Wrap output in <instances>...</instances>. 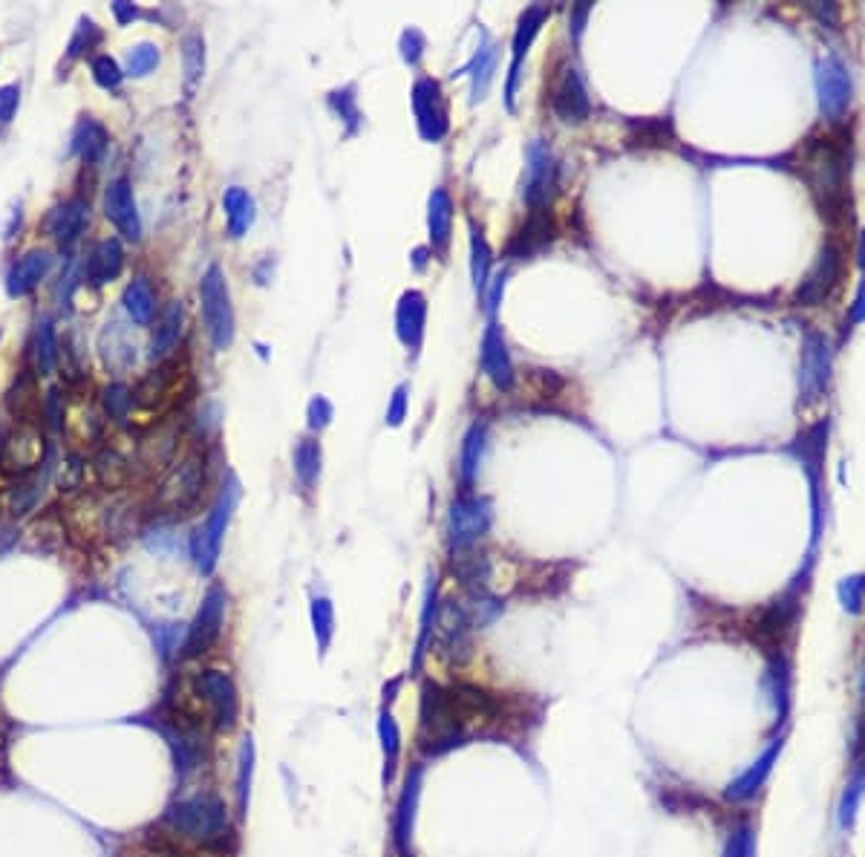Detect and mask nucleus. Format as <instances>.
I'll return each instance as SVG.
<instances>
[{"label": "nucleus", "instance_id": "6", "mask_svg": "<svg viewBox=\"0 0 865 857\" xmlns=\"http://www.w3.org/2000/svg\"><path fill=\"white\" fill-rule=\"evenodd\" d=\"M845 275V246L837 237H828L822 243V249L816 254L814 266L808 269V275L802 278L799 289H796V303L799 306H819L825 303L837 286L842 283Z\"/></svg>", "mask_w": 865, "mask_h": 857}, {"label": "nucleus", "instance_id": "24", "mask_svg": "<svg viewBox=\"0 0 865 857\" xmlns=\"http://www.w3.org/2000/svg\"><path fill=\"white\" fill-rule=\"evenodd\" d=\"M124 269V249L119 240L107 237L93 246V252L87 257V266H84V275L93 286H104L110 280H116L122 275Z\"/></svg>", "mask_w": 865, "mask_h": 857}, {"label": "nucleus", "instance_id": "43", "mask_svg": "<svg viewBox=\"0 0 865 857\" xmlns=\"http://www.w3.org/2000/svg\"><path fill=\"white\" fill-rule=\"evenodd\" d=\"M863 794H865V771L863 774H857V777L851 780V785H848V791L842 794V803H840L842 826H848V823L854 820V814H857V806H860Z\"/></svg>", "mask_w": 865, "mask_h": 857}, {"label": "nucleus", "instance_id": "18", "mask_svg": "<svg viewBox=\"0 0 865 857\" xmlns=\"http://www.w3.org/2000/svg\"><path fill=\"white\" fill-rule=\"evenodd\" d=\"M50 266V252H44V249L26 252L24 257L9 269V275H6V292H9L12 298H26L29 292H35V289L41 286V280L47 278Z\"/></svg>", "mask_w": 865, "mask_h": 857}, {"label": "nucleus", "instance_id": "29", "mask_svg": "<svg viewBox=\"0 0 865 857\" xmlns=\"http://www.w3.org/2000/svg\"><path fill=\"white\" fill-rule=\"evenodd\" d=\"M225 208V223H228V234L231 237H243L251 223H254V200L248 197V191L231 185L223 197Z\"/></svg>", "mask_w": 865, "mask_h": 857}, {"label": "nucleus", "instance_id": "57", "mask_svg": "<svg viewBox=\"0 0 865 857\" xmlns=\"http://www.w3.org/2000/svg\"><path fill=\"white\" fill-rule=\"evenodd\" d=\"M168 857H185V855H168Z\"/></svg>", "mask_w": 865, "mask_h": 857}, {"label": "nucleus", "instance_id": "7", "mask_svg": "<svg viewBox=\"0 0 865 857\" xmlns=\"http://www.w3.org/2000/svg\"><path fill=\"white\" fill-rule=\"evenodd\" d=\"M816 90H819V107H822L825 119L828 122H842L845 113L851 110L854 84H851V76H848V67L842 64L840 58L828 55L825 61H819Z\"/></svg>", "mask_w": 865, "mask_h": 857}, {"label": "nucleus", "instance_id": "36", "mask_svg": "<svg viewBox=\"0 0 865 857\" xmlns=\"http://www.w3.org/2000/svg\"><path fill=\"white\" fill-rule=\"evenodd\" d=\"M35 364L41 376H50L58 364V338L50 321H41L35 329Z\"/></svg>", "mask_w": 865, "mask_h": 857}, {"label": "nucleus", "instance_id": "56", "mask_svg": "<svg viewBox=\"0 0 865 857\" xmlns=\"http://www.w3.org/2000/svg\"><path fill=\"white\" fill-rule=\"evenodd\" d=\"M860 266L865 269V231H863V237H860Z\"/></svg>", "mask_w": 865, "mask_h": 857}, {"label": "nucleus", "instance_id": "19", "mask_svg": "<svg viewBox=\"0 0 865 857\" xmlns=\"http://www.w3.org/2000/svg\"><path fill=\"white\" fill-rule=\"evenodd\" d=\"M482 367H485L488 379L494 381L499 390H511L514 387V364H511L505 338H502V332H499L496 324L485 329V338H482Z\"/></svg>", "mask_w": 865, "mask_h": 857}, {"label": "nucleus", "instance_id": "35", "mask_svg": "<svg viewBox=\"0 0 865 857\" xmlns=\"http://www.w3.org/2000/svg\"><path fill=\"white\" fill-rule=\"evenodd\" d=\"M494 70H496L494 47H482V50L473 55V61H470L468 67H465V73L473 78V99L476 101L485 99V93H488V87H491V78H494Z\"/></svg>", "mask_w": 865, "mask_h": 857}, {"label": "nucleus", "instance_id": "54", "mask_svg": "<svg viewBox=\"0 0 865 857\" xmlns=\"http://www.w3.org/2000/svg\"><path fill=\"white\" fill-rule=\"evenodd\" d=\"M502 289H505V272L496 275L494 286H491V292H488V309H491V312L499 306V295H502Z\"/></svg>", "mask_w": 865, "mask_h": 857}, {"label": "nucleus", "instance_id": "23", "mask_svg": "<svg viewBox=\"0 0 865 857\" xmlns=\"http://www.w3.org/2000/svg\"><path fill=\"white\" fill-rule=\"evenodd\" d=\"M424 324H427V301H424V295L421 292H404L396 309V327L398 338L410 350H419L421 347Z\"/></svg>", "mask_w": 865, "mask_h": 857}, {"label": "nucleus", "instance_id": "20", "mask_svg": "<svg viewBox=\"0 0 865 857\" xmlns=\"http://www.w3.org/2000/svg\"><path fill=\"white\" fill-rule=\"evenodd\" d=\"M548 18V9L545 6H528L525 15L519 18L517 35H514V61H511V78H508V90H505V99H508V107H514V93H517V78H519V64L522 58L528 55L540 26Z\"/></svg>", "mask_w": 865, "mask_h": 857}, {"label": "nucleus", "instance_id": "50", "mask_svg": "<svg viewBox=\"0 0 865 857\" xmlns=\"http://www.w3.org/2000/svg\"><path fill=\"white\" fill-rule=\"evenodd\" d=\"M404 416H407V387H398L393 393V402L387 407V422L398 428L404 422Z\"/></svg>", "mask_w": 865, "mask_h": 857}, {"label": "nucleus", "instance_id": "9", "mask_svg": "<svg viewBox=\"0 0 865 857\" xmlns=\"http://www.w3.org/2000/svg\"><path fill=\"white\" fill-rule=\"evenodd\" d=\"M831 379V353L828 341L819 332H808L805 347H802V370H799V390L802 404H814L825 396Z\"/></svg>", "mask_w": 865, "mask_h": 857}, {"label": "nucleus", "instance_id": "58", "mask_svg": "<svg viewBox=\"0 0 865 857\" xmlns=\"http://www.w3.org/2000/svg\"><path fill=\"white\" fill-rule=\"evenodd\" d=\"M0 549H3V546H0Z\"/></svg>", "mask_w": 865, "mask_h": 857}, {"label": "nucleus", "instance_id": "13", "mask_svg": "<svg viewBox=\"0 0 865 857\" xmlns=\"http://www.w3.org/2000/svg\"><path fill=\"white\" fill-rule=\"evenodd\" d=\"M413 110L419 119V130L424 139L439 142L445 139L447 133V101L442 96L439 81L433 78H421L413 87Z\"/></svg>", "mask_w": 865, "mask_h": 857}, {"label": "nucleus", "instance_id": "1", "mask_svg": "<svg viewBox=\"0 0 865 857\" xmlns=\"http://www.w3.org/2000/svg\"><path fill=\"white\" fill-rule=\"evenodd\" d=\"M799 174L819 217L831 228L851 226V142L845 133H822L802 142Z\"/></svg>", "mask_w": 865, "mask_h": 857}, {"label": "nucleus", "instance_id": "41", "mask_svg": "<svg viewBox=\"0 0 865 857\" xmlns=\"http://www.w3.org/2000/svg\"><path fill=\"white\" fill-rule=\"evenodd\" d=\"M840 601L848 612H860L865 604V575H851L840 583Z\"/></svg>", "mask_w": 865, "mask_h": 857}, {"label": "nucleus", "instance_id": "8", "mask_svg": "<svg viewBox=\"0 0 865 857\" xmlns=\"http://www.w3.org/2000/svg\"><path fill=\"white\" fill-rule=\"evenodd\" d=\"M197 693L199 699L208 705V713L220 731L234 728V722L240 716V696H237L234 681L220 670H205L197 679Z\"/></svg>", "mask_w": 865, "mask_h": 857}, {"label": "nucleus", "instance_id": "37", "mask_svg": "<svg viewBox=\"0 0 865 857\" xmlns=\"http://www.w3.org/2000/svg\"><path fill=\"white\" fill-rule=\"evenodd\" d=\"M482 448H485V428L482 425H473L465 436V445H462V477L465 482L473 479L476 468H479V459H482Z\"/></svg>", "mask_w": 865, "mask_h": 857}, {"label": "nucleus", "instance_id": "28", "mask_svg": "<svg viewBox=\"0 0 865 857\" xmlns=\"http://www.w3.org/2000/svg\"><path fill=\"white\" fill-rule=\"evenodd\" d=\"M427 226H430V243L433 249H445L453 226V202L447 197L445 188H436L430 194V211H427Z\"/></svg>", "mask_w": 865, "mask_h": 857}, {"label": "nucleus", "instance_id": "40", "mask_svg": "<svg viewBox=\"0 0 865 857\" xmlns=\"http://www.w3.org/2000/svg\"><path fill=\"white\" fill-rule=\"evenodd\" d=\"M93 78H96V84L99 87H104V90H116L119 84H122V67L116 64V58H110V55H96L93 58Z\"/></svg>", "mask_w": 865, "mask_h": 857}, {"label": "nucleus", "instance_id": "14", "mask_svg": "<svg viewBox=\"0 0 865 857\" xmlns=\"http://www.w3.org/2000/svg\"><path fill=\"white\" fill-rule=\"evenodd\" d=\"M557 185V165L554 156L545 148L543 142H531L528 145V165H525V188L522 197L531 208H545V202L551 200Z\"/></svg>", "mask_w": 865, "mask_h": 857}, {"label": "nucleus", "instance_id": "34", "mask_svg": "<svg viewBox=\"0 0 865 857\" xmlns=\"http://www.w3.org/2000/svg\"><path fill=\"white\" fill-rule=\"evenodd\" d=\"M295 474L297 479L312 488L321 477V445L312 439H300L295 448Z\"/></svg>", "mask_w": 865, "mask_h": 857}, {"label": "nucleus", "instance_id": "38", "mask_svg": "<svg viewBox=\"0 0 865 857\" xmlns=\"http://www.w3.org/2000/svg\"><path fill=\"white\" fill-rule=\"evenodd\" d=\"M182 58H185V73H188V87H194L199 78H202V70H205V44L199 35H188L185 44H182Z\"/></svg>", "mask_w": 865, "mask_h": 857}, {"label": "nucleus", "instance_id": "44", "mask_svg": "<svg viewBox=\"0 0 865 857\" xmlns=\"http://www.w3.org/2000/svg\"><path fill=\"white\" fill-rule=\"evenodd\" d=\"M727 857H756V840H753L750 826H742L733 832L730 843H727Z\"/></svg>", "mask_w": 865, "mask_h": 857}, {"label": "nucleus", "instance_id": "49", "mask_svg": "<svg viewBox=\"0 0 865 857\" xmlns=\"http://www.w3.org/2000/svg\"><path fill=\"white\" fill-rule=\"evenodd\" d=\"M421 52H424V38H421V32L407 29V32L401 35V55H404V61L416 64V61L421 58Z\"/></svg>", "mask_w": 865, "mask_h": 857}, {"label": "nucleus", "instance_id": "12", "mask_svg": "<svg viewBox=\"0 0 865 857\" xmlns=\"http://www.w3.org/2000/svg\"><path fill=\"white\" fill-rule=\"evenodd\" d=\"M491 526V503L482 497H459L450 505V540L456 549H470Z\"/></svg>", "mask_w": 865, "mask_h": 857}, {"label": "nucleus", "instance_id": "16", "mask_svg": "<svg viewBox=\"0 0 865 857\" xmlns=\"http://www.w3.org/2000/svg\"><path fill=\"white\" fill-rule=\"evenodd\" d=\"M551 107L566 125H580L589 119L592 104H589V93L583 87V78L577 76V70H563V76L557 78V84L551 90Z\"/></svg>", "mask_w": 865, "mask_h": 857}, {"label": "nucleus", "instance_id": "22", "mask_svg": "<svg viewBox=\"0 0 865 857\" xmlns=\"http://www.w3.org/2000/svg\"><path fill=\"white\" fill-rule=\"evenodd\" d=\"M87 211L90 208L84 200H67L64 205H55L44 220V231L55 237L61 246H70L87 226Z\"/></svg>", "mask_w": 865, "mask_h": 857}, {"label": "nucleus", "instance_id": "33", "mask_svg": "<svg viewBox=\"0 0 865 857\" xmlns=\"http://www.w3.org/2000/svg\"><path fill=\"white\" fill-rule=\"evenodd\" d=\"M470 275H473V286L476 292L488 289V275H491V249L485 234L476 226H470Z\"/></svg>", "mask_w": 865, "mask_h": 857}, {"label": "nucleus", "instance_id": "48", "mask_svg": "<svg viewBox=\"0 0 865 857\" xmlns=\"http://www.w3.org/2000/svg\"><path fill=\"white\" fill-rule=\"evenodd\" d=\"M329 419H332V404L326 402L323 396H315V399L309 402V428L312 430L326 428Z\"/></svg>", "mask_w": 865, "mask_h": 857}, {"label": "nucleus", "instance_id": "2", "mask_svg": "<svg viewBox=\"0 0 865 857\" xmlns=\"http://www.w3.org/2000/svg\"><path fill=\"white\" fill-rule=\"evenodd\" d=\"M499 705L476 690L459 687H430L421 705V751L442 754L456 745H465L476 733L496 728Z\"/></svg>", "mask_w": 865, "mask_h": 857}, {"label": "nucleus", "instance_id": "32", "mask_svg": "<svg viewBox=\"0 0 865 857\" xmlns=\"http://www.w3.org/2000/svg\"><path fill=\"white\" fill-rule=\"evenodd\" d=\"M124 309H127L130 321H136V324H148L153 318L156 298H153V289H150L148 280L136 278L124 289Z\"/></svg>", "mask_w": 865, "mask_h": 857}, {"label": "nucleus", "instance_id": "21", "mask_svg": "<svg viewBox=\"0 0 865 857\" xmlns=\"http://www.w3.org/2000/svg\"><path fill=\"white\" fill-rule=\"evenodd\" d=\"M551 237H554V223H551L548 211H545V208H531L525 226L514 234V240H511V246H508V254L525 260V257L540 252L543 246H548Z\"/></svg>", "mask_w": 865, "mask_h": 857}, {"label": "nucleus", "instance_id": "26", "mask_svg": "<svg viewBox=\"0 0 865 857\" xmlns=\"http://www.w3.org/2000/svg\"><path fill=\"white\" fill-rule=\"evenodd\" d=\"M182 318H185L182 303L173 301L165 306V312H162V318L156 324V332H153V341H150V358L153 361H159V358H165V355L176 350L179 335H182Z\"/></svg>", "mask_w": 865, "mask_h": 857}, {"label": "nucleus", "instance_id": "39", "mask_svg": "<svg viewBox=\"0 0 865 857\" xmlns=\"http://www.w3.org/2000/svg\"><path fill=\"white\" fill-rule=\"evenodd\" d=\"M159 64V47L153 44H139L127 52V76H148Z\"/></svg>", "mask_w": 865, "mask_h": 857}, {"label": "nucleus", "instance_id": "17", "mask_svg": "<svg viewBox=\"0 0 865 857\" xmlns=\"http://www.w3.org/2000/svg\"><path fill=\"white\" fill-rule=\"evenodd\" d=\"M44 454V445H41V436L32 425H21L15 436H9L3 442V451H0V468L3 471H12V474H24L29 468L38 465V459Z\"/></svg>", "mask_w": 865, "mask_h": 857}, {"label": "nucleus", "instance_id": "27", "mask_svg": "<svg viewBox=\"0 0 865 857\" xmlns=\"http://www.w3.org/2000/svg\"><path fill=\"white\" fill-rule=\"evenodd\" d=\"M6 407L9 413L29 425L32 419H38V413H44V404H41V396H38V387H35V376L32 373H24L21 379L12 384L9 396H6Z\"/></svg>", "mask_w": 865, "mask_h": 857}, {"label": "nucleus", "instance_id": "42", "mask_svg": "<svg viewBox=\"0 0 865 857\" xmlns=\"http://www.w3.org/2000/svg\"><path fill=\"white\" fill-rule=\"evenodd\" d=\"M104 407L113 419H124L127 410L133 407V390H127L124 384H110L104 390Z\"/></svg>", "mask_w": 865, "mask_h": 857}, {"label": "nucleus", "instance_id": "5", "mask_svg": "<svg viewBox=\"0 0 865 857\" xmlns=\"http://www.w3.org/2000/svg\"><path fill=\"white\" fill-rule=\"evenodd\" d=\"M199 301H202V321L208 329V338L214 350L225 353L234 344V309H231V295L228 283L220 266H211L202 283H199Z\"/></svg>", "mask_w": 865, "mask_h": 857}, {"label": "nucleus", "instance_id": "45", "mask_svg": "<svg viewBox=\"0 0 865 857\" xmlns=\"http://www.w3.org/2000/svg\"><path fill=\"white\" fill-rule=\"evenodd\" d=\"M21 107V87L18 84H3L0 87V125H9Z\"/></svg>", "mask_w": 865, "mask_h": 857}, {"label": "nucleus", "instance_id": "53", "mask_svg": "<svg viewBox=\"0 0 865 857\" xmlns=\"http://www.w3.org/2000/svg\"><path fill=\"white\" fill-rule=\"evenodd\" d=\"M848 321H851V324H863L865 321V280L860 283L857 298H854V303H851V315H848Z\"/></svg>", "mask_w": 865, "mask_h": 857}, {"label": "nucleus", "instance_id": "55", "mask_svg": "<svg viewBox=\"0 0 865 857\" xmlns=\"http://www.w3.org/2000/svg\"><path fill=\"white\" fill-rule=\"evenodd\" d=\"M113 12H116L119 24H127L130 18H136V15H139V9H136V6H130V3H113Z\"/></svg>", "mask_w": 865, "mask_h": 857}, {"label": "nucleus", "instance_id": "15", "mask_svg": "<svg viewBox=\"0 0 865 857\" xmlns=\"http://www.w3.org/2000/svg\"><path fill=\"white\" fill-rule=\"evenodd\" d=\"M104 214L113 226L119 228L124 240H139L142 237V220H139V208H136V200H133V188L124 177L113 179L107 185V194H104Z\"/></svg>", "mask_w": 865, "mask_h": 857}, {"label": "nucleus", "instance_id": "10", "mask_svg": "<svg viewBox=\"0 0 865 857\" xmlns=\"http://www.w3.org/2000/svg\"><path fill=\"white\" fill-rule=\"evenodd\" d=\"M202 485H205V462L199 456H188L173 468L171 477L165 479L159 491V503L171 511H185L202 497Z\"/></svg>", "mask_w": 865, "mask_h": 857}, {"label": "nucleus", "instance_id": "25", "mask_svg": "<svg viewBox=\"0 0 865 857\" xmlns=\"http://www.w3.org/2000/svg\"><path fill=\"white\" fill-rule=\"evenodd\" d=\"M779 754H782V739H776V742L767 748L765 754L756 759V762L744 771L742 777L727 788V800H733V803H744V800H750V797L765 785V780L770 777V771H773V762L779 759Z\"/></svg>", "mask_w": 865, "mask_h": 857}, {"label": "nucleus", "instance_id": "31", "mask_svg": "<svg viewBox=\"0 0 865 857\" xmlns=\"http://www.w3.org/2000/svg\"><path fill=\"white\" fill-rule=\"evenodd\" d=\"M793 621H796V604L782 598L773 606H767L762 612V621H759V638L762 641H782V635L791 630Z\"/></svg>", "mask_w": 865, "mask_h": 857}, {"label": "nucleus", "instance_id": "51", "mask_svg": "<svg viewBox=\"0 0 865 857\" xmlns=\"http://www.w3.org/2000/svg\"><path fill=\"white\" fill-rule=\"evenodd\" d=\"M332 104L338 107V113L344 116L349 125L358 122V110H355V101H352V96H349V90H344V93H332Z\"/></svg>", "mask_w": 865, "mask_h": 857}, {"label": "nucleus", "instance_id": "30", "mask_svg": "<svg viewBox=\"0 0 865 857\" xmlns=\"http://www.w3.org/2000/svg\"><path fill=\"white\" fill-rule=\"evenodd\" d=\"M107 142H110V136L96 119H81L78 127H75L73 151L90 165H96L101 156L107 153Z\"/></svg>", "mask_w": 865, "mask_h": 857}, {"label": "nucleus", "instance_id": "3", "mask_svg": "<svg viewBox=\"0 0 865 857\" xmlns=\"http://www.w3.org/2000/svg\"><path fill=\"white\" fill-rule=\"evenodd\" d=\"M165 826L173 834L205 846V849H225L231 840V817L220 797L214 794H197L188 800H179L165 811Z\"/></svg>", "mask_w": 865, "mask_h": 857}, {"label": "nucleus", "instance_id": "11", "mask_svg": "<svg viewBox=\"0 0 865 857\" xmlns=\"http://www.w3.org/2000/svg\"><path fill=\"white\" fill-rule=\"evenodd\" d=\"M223 615H225V595L223 589H211L208 595H205V601H202V606H199L197 618H194V624H191V630H188V638H185V656L188 658H197V656H205L211 647H214V641L220 638V632H223Z\"/></svg>", "mask_w": 865, "mask_h": 857}, {"label": "nucleus", "instance_id": "46", "mask_svg": "<svg viewBox=\"0 0 865 857\" xmlns=\"http://www.w3.org/2000/svg\"><path fill=\"white\" fill-rule=\"evenodd\" d=\"M96 41H101V32L96 29V24L93 21H81V26L75 29L73 41H70V55H81L84 50H90Z\"/></svg>", "mask_w": 865, "mask_h": 857}, {"label": "nucleus", "instance_id": "4", "mask_svg": "<svg viewBox=\"0 0 865 857\" xmlns=\"http://www.w3.org/2000/svg\"><path fill=\"white\" fill-rule=\"evenodd\" d=\"M237 500H240V482L231 477L228 485L220 491V497H217V503L211 508V514L205 517V523H202V526L194 531V537H191V555H194V563H197L205 575L214 572V566H217L225 529H228V523H231V514H234V508H237Z\"/></svg>", "mask_w": 865, "mask_h": 857}, {"label": "nucleus", "instance_id": "47", "mask_svg": "<svg viewBox=\"0 0 865 857\" xmlns=\"http://www.w3.org/2000/svg\"><path fill=\"white\" fill-rule=\"evenodd\" d=\"M312 621H315V632L321 635V644H326L329 635H332V606H329L326 598L315 601V606H312Z\"/></svg>", "mask_w": 865, "mask_h": 857}, {"label": "nucleus", "instance_id": "52", "mask_svg": "<svg viewBox=\"0 0 865 857\" xmlns=\"http://www.w3.org/2000/svg\"><path fill=\"white\" fill-rule=\"evenodd\" d=\"M58 390H50L47 393V402H44V416H47V422H50V428H58L61 425V410H58Z\"/></svg>", "mask_w": 865, "mask_h": 857}]
</instances>
